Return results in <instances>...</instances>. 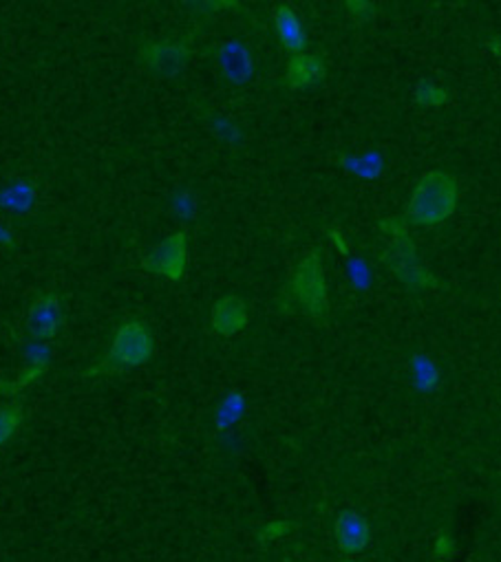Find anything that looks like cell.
Returning <instances> with one entry per match:
<instances>
[{"label":"cell","mask_w":501,"mask_h":562,"mask_svg":"<svg viewBox=\"0 0 501 562\" xmlns=\"http://www.w3.org/2000/svg\"><path fill=\"white\" fill-rule=\"evenodd\" d=\"M382 232L391 234V243L382 251V262L389 267L391 273H396L398 280L415 292H426V290H437L439 280L422 265L417 256V247L411 240L407 232V218L393 216L380 223Z\"/></svg>","instance_id":"6da1fadb"},{"label":"cell","mask_w":501,"mask_h":562,"mask_svg":"<svg viewBox=\"0 0 501 562\" xmlns=\"http://www.w3.org/2000/svg\"><path fill=\"white\" fill-rule=\"evenodd\" d=\"M457 207V181L448 172H426L415 186L407 218L415 225H437L446 221Z\"/></svg>","instance_id":"7a4b0ae2"},{"label":"cell","mask_w":501,"mask_h":562,"mask_svg":"<svg viewBox=\"0 0 501 562\" xmlns=\"http://www.w3.org/2000/svg\"><path fill=\"white\" fill-rule=\"evenodd\" d=\"M153 351H155V345L148 327L140 321H129L118 329L107 358L100 364L85 371V378L111 375V373H122V371L142 367L151 360Z\"/></svg>","instance_id":"3957f363"},{"label":"cell","mask_w":501,"mask_h":562,"mask_svg":"<svg viewBox=\"0 0 501 562\" xmlns=\"http://www.w3.org/2000/svg\"><path fill=\"white\" fill-rule=\"evenodd\" d=\"M290 292L294 296V301L316 321H323L330 312V303H327V285H325V276H323V267H321V254L319 251H310L297 273L292 276L290 283Z\"/></svg>","instance_id":"277c9868"},{"label":"cell","mask_w":501,"mask_h":562,"mask_svg":"<svg viewBox=\"0 0 501 562\" xmlns=\"http://www.w3.org/2000/svg\"><path fill=\"white\" fill-rule=\"evenodd\" d=\"M188 265V236L186 232H175L172 236L164 238L159 245H155L144 258L142 269L148 273L164 276L172 283L183 278Z\"/></svg>","instance_id":"5b68a950"},{"label":"cell","mask_w":501,"mask_h":562,"mask_svg":"<svg viewBox=\"0 0 501 562\" xmlns=\"http://www.w3.org/2000/svg\"><path fill=\"white\" fill-rule=\"evenodd\" d=\"M192 49L188 41L181 43H157V45H146L142 49V63L162 78H172L177 76L186 63L190 60Z\"/></svg>","instance_id":"8992f818"},{"label":"cell","mask_w":501,"mask_h":562,"mask_svg":"<svg viewBox=\"0 0 501 562\" xmlns=\"http://www.w3.org/2000/svg\"><path fill=\"white\" fill-rule=\"evenodd\" d=\"M63 327V307L56 294H43L27 314V331L34 340H52Z\"/></svg>","instance_id":"52a82bcc"},{"label":"cell","mask_w":501,"mask_h":562,"mask_svg":"<svg viewBox=\"0 0 501 562\" xmlns=\"http://www.w3.org/2000/svg\"><path fill=\"white\" fill-rule=\"evenodd\" d=\"M369 538H371L369 522L358 512L354 509L341 512V516L336 518V540L345 553L365 551V547L369 544Z\"/></svg>","instance_id":"ba28073f"},{"label":"cell","mask_w":501,"mask_h":562,"mask_svg":"<svg viewBox=\"0 0 501 562\" xmlns=\"http://www.w3.org/2000/svg\"><path fill=\"white\" fill-rule=\"evenodd\" d=\"M327 74L325 60L319 54H294L290 65H288V74H286V82L290 89H308L319 85Z\"/></svg>","instance_id":"9c48e42d"},{"label":"cell","mask_w":501,"mask_h":562,"mask_svg":"<svg viewBox=\"0 0 501 562\" xmlns=\"http://www.w3.org/2000/svg\"><path fill=\"white\" fill-rule=\"evenodd\" d=\"M247 327V307L238 296H225L212 307V329L219 336H236Z\"/></svg>","instance_id":"30bf717a"},{"label":"cell","mask_w":501,"mask_h":562,"mask_svg":"<svg viewBox=\"0 0 501 562\" xmlns=\"http://www.w3.org/2000/svg\"><path fill=\"white\" fill-rule=\"evenodd\" d=\"M219 63H221V69L227 76V80L234 85H245L255 74L253 56H249L245 45H241L236 41L225 43L219 49Z\"/></svg>","instance_id":"8fae6325"},{"label":"cell","mask_w":501,"mask_h":562,"mask_svg":"<svg viewBox=\"0 0 501 562\" xmlns=\"http://www.w3.org/2000/svg\"><path fill=\"white\" fill-rule=\"evenodd\" d=\"M275 27H277V34H279L281 43H283V47L290 54H303L305 52L308 36H305L303 23L299 21V16L288 5H281L275 12Z\"/></svg>","instance_id":"7c38bea8"},{"label":"cell","mask_w":501,"mask_h":562,"mask_svg":"<svg viewBox=\"0 0 501 562\" xmlns=\"http://www.w3.org/2000/svg\"><path fill=\"white\" fill-rule=\"evenodd\" d=\"M34 201H36V188L27 181L0 192V207H8V210L27 212L34 205Z\"/></svg>","instance_id":"4fadbf2b"},{"label":"cell","mask_w":501,"mask_h":562,"mask_svg":"<svg viewBox=\"0 0 501 562\" xmlns=\"http://www.w3.org/2000/svg\"><path fill=\"white\" fill-rule=\"evenodd\" d=\"M47 371V358H36L34 364L30 369H25L21 373L19 380L10 382V380H0V395H16L23 389H27L32 382H36L38 378H43Z\"/></svg>","instance_id":"5bb4252c"},{"label":"cell","mask_w":501,"mask_h":562,"mask_svg":"<svg viewBox=\"0 0 501 562\" xmlns=\"http://www.w3.org/2000/svg\"><path fill=\"white\" fill-rule=\"evenodd\" d=\"M21 424H23V406L21 404L0 408V446H5L14 437V432L21 428Z\"/></svg>","instance_id":"9a60e30c"},{"label":"cell","mask_w":501,"mask_h":562,"mask_svg":"<svg viewBox=\"0 0 501 562\" xmlns=\"http://www.w3.org/2000/svg\"><path fill=\"white\" fill-rule=\"evenodd\" d=\"M448 102V93L446 89L433 85L431 80H422L417 87H415V104L420 106H444Z\"/></svg>","instance_id":"2e32d148"},{"label":"cell","mask_w":501,"mask_h":562,"mask_svg":"<svg viewBox=\"0 0 501 562\" xmlns=\"http://www.w3.org/2000/svg\"><path fill=\"white\" fill-rule=\"evenodd\" d=\"M343 164L347 170L356 172L360 179H376L382 172V161L378 157H363V159L352 157V161L343 159Z\"/></svg>","instance_id":"e0dca14e"},{"label":"cell","mask_w":501,"mask_h":562,"mask_svg":"<svg viewBox=\"0 0 501 562\" xmlns=\"http://www.w3.org/2000/svg\"><path fill=\"white\" fill-rule=\"evenodd\" d=\"M183 5H188L190 10L199 12V14H214V12H223V10H241L238 0H181Z\"/></svg>","instance_id":"ac0fdd59"},{"label":"cell","mask_w":501,"mask_h":562,"mask_svg":"<svg viewBox=\"0 0 501 562\" xmlns=\"http://www.w3.org/2000/svg\"><path fill=\"white\" fill-rule=\"evenodd\" d=\"M345 8L356 19V23H367L376 16L374 0H345Z\"/></svg>","instance_id":"d6986e66"},{"label":"cell","mask_w":501,"mask_h":562,"mask_svg":"<svg viewBox=\"0 0 501 562\" xmlns=\"http://www.w3.org/2000/svg\"><path fill=\"white\" fill-rule=\"evenodd\" d=\"M290 527H292V522H286V520H281V522H270L268 527L261 529L259 538H261V540H275V538H279V536H286V533L290 531Z\"/></svg>","instance_id":"ffe728a7"},{"label":"cell","mask_w":501,"mask_h":562,"mask_svg":"<svg viewBox=\"0 0 501 562\" xmlns=\"http://www.w3.org/2000/svg\"><path fill=\"white\" fill-rule=\"evenodd\" d=\"M453 551H455V542H453L448 536H442V538L437 540V544H435V555L444 558V555H450Z\"/></svg>","instance_id":"44dd1931"},{"label":"cell","mask_w":501,"mask_h":562,"mask_svg":"<svg viewBox=\"0 0 501 562\" xmlns=\"http://www.w3.org/2000/svg\"><path fill=\"white\" fill-rule=\"evenodd\" d=\"M0 243L8 245V247H12V245H14V236H12V234H10V229H8V227H3V225H0Z\"/></svg>","instance_id":"7402d4cb"}]
</instances>
